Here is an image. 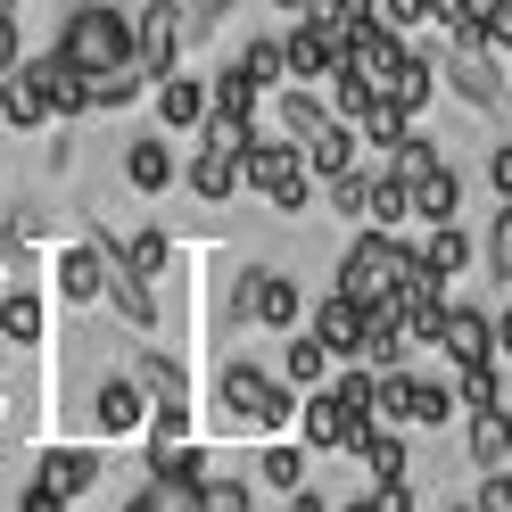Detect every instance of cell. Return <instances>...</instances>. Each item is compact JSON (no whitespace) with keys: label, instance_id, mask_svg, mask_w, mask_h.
Instances as JSON below:
<instances>
[{"label":"cell","instance_id":"6da1fadb","mask_svg":"<svg viewBox=\"0 0 512 512\" xmlns=\"http://www.w3.org/2000/svg\"><path fill=\"white\" fill-rule=\"evenodd\" d=\"M240 182H248L273 215H306V199H314L306 149H298V141H281V133H248V149H240Z\"/></svg>","mask_w":512,"mask_h":512},{"label":"cell","instance_id":"7a4b0ae2","mask_svg":"<svg viewBox=\"0 0 512 512\" xmlns=\"http://www.w3.org/2000/svg\"><path fill=\"white\" fill-rule=\"evenodd\" d=\"M215 397H223V422H232V430L281 438V430L298 422V397H306V389H290V380H273V372H256V364H232Z\"/></svg>","mask_w":512,"mask_h":512},{"label":"cell","instance_id":"3957f363","mask_svg":"<svg viewBox=\"0 0 512 512\" xmlns=\"http://www.w3.org/2000/svg\"><path fill=\"white\" fill-rule=\"evenodd\" d=\"M58 58L83 75H108L133 58V25H124V9H100V0H83V9H67V25H58Z\"/></svg>","mask_w":512,"mask_h":512},{"label":"cell","instance_id":"277c9868","mask_svg":"<svg viewBox=\"0 0 512 512\" xmlns=\"http://www.w3.org/2000/svg\"><path fill=\"white\" fill-rule=\"evenodd\" d=\"M405 256H413V240H397V232H364L356 248L339 256V298H356V306L397 298V281H405Z\"/></svg>","mask_w":512,"mask_h":512},{"label":"cell","instance_id":"5b68a950","mask_svg":"<svg viewBox=\"0 0 512 512\" xmlns=\"http://www.w3.org/2000/svg\"><path fill=\"white\" fill-rule=\"evenodd\" d=\"M199 133H207V149L190 157V174H182V182L199 190L207 207H223V199L240 190V149H248V124H223V116H207Z\"/></svg>","mask_w":512,"mask_h":512},{"label":"cell","instance_id":"8992f818","mask_svg":"<svg viewBox=\"0 0 512 512\" xmlns=\"http://www.w3.org/2000/svg\"><path fill=\"white\" fill-rule=\"evenodd\" d=\"M347 58V34L323 17H298L290 34H281V67H290V83H331V67Z\"/></svg>","mask_w":512,"mask_h":512},{"label":"cell","instance_id":"52a82bcc","mask_svg":"<svg viewBox=\"0 0 512 512\" xmlns=\"http://www.w3.org/2000/svg\"><path fill=\"white\" fill-rule=\"evenodd\" d=\"M232 314H240V323H265V331H290L298 314H306V298H298V281H290V273H240Z\"/></svg>","mask_w":512,"mask_h":512},{"label":"cell","instance_id":"ba28073f","mask_svg":"<svg viewBox=\"0 0 512 512\" xmlns=\"http://www.w3.org/2000/svg\"><path fill=\"white\" fill-rule=\"evenodd\" d=\"M438 75L455 83L471 108H504V67H496V50H488V42H479V50H471V42H455V58H446Z\"/></svg>","mask_w":512,"mask_h":512},{"label":"cell","instance_id":"9c48e42d","mask_svg":"<svg viewBox=\"0 0 512 512\" xmlns=\"http://www.w3.org/2000/svg\"><path fill=\"white\" fill-rule=\"evenodd\" d=\"M438 347L463 364H496V314H479V306H446V323H438Z\"/></svg>","mask_w":512,"mask_h":512},{"label":"cell","instance_id":"30bf717a","mask_svg":"<svg viewBox=\"0 0 512 512\" xmlns=\"http://www.w3.org/2000/svg\"><path fill=\"white\" fill-rule=\"evenodd\" d=\"M306 331L331 347V364H356V356H364V306H356V298H339V290L306 314Z\"/></svg>","mask_w":512,"mask_h":512},{"label":"cell","instance_id":"8fae6325","mask_svg":"<svg viewBox=\"0 0 512 512\" xmlns=\"http://www.w3.org/2000/svg\"><path fill=\"white\" fill-rule=\"evenodd\" d=\"M265 100H273V91L256 83L248 67H223V75L207 83V116H223V124H248V133H256V116H265Z\"/></svg>","mask_w":512,"mask_h":512},{"label":"cell","instance_id":"7c38bea8","mask_svg":"<svg viewBox=\"0 0 512 512\" xmlns=\"http://www.w3.org/2000/svg\"><path fill=\"white\" fill-rule=\"evenodd\" d=\"M405 207H413V223H455V215H463V174H455V166L413 174V182H405Z\"/></svg>","mask_w":512,"mask_h":512},{"label":"cell","instance_id":"4fadbf2b","mask_svg":"<svg viewBox=\"0 0 512 512\" xmlns=\"http://www.w3.org/2000/svg\"><path fill=\"white\" fill-rule=\"evenodd\" d=\"M0 116L17 124V133H34V124H50V91L34 75V58H17L9 75H0Z\"/></svg>","mask_w":512,"mask_h":512},{"label":"cell","instance_id":"5bb4252c","mask_svg":"<svg viewBox=\"0 0 512 512\" xmlns=\"http://www.w3.org/2000/svg\"><path fill=\"white\" fill-rule=\"evenodd\" d=\"M323 124H331V100H314L306 83H281V91H273V133H281V141H298V149H306Z\"/></svg>","mask_w":512,"mask_h":512},{"label":"cell","instance_id":"9a60e30c","mask_svg":"<svg viewBox=\"0 0 512 512\" xmlns=\"http://www.w3.org/2000/svg\"><path fill=\"white\" fill-rule=\"evenodd\" d=\"M157 124L166 133H199L207 124V75H166L157 83Z\"/></svg>","mask_w":512,"mask_h":512},{"label":"cell","instance_id":"2e32d148","mask_svg":"<svg viewBox=\"0 0 512 512\" xmlns=\"http://www.w3.org/2000/svg\"><path fill=\"white\" fill-rule=\"evenodd\" d=\"M91 422H100L108 438H133L149 422V397H141V380H100V397H91Z\"/></svg>","mask_w":512,"mask_h":512},{"label":"cell","instance_id":"e0dca14e","mask_svg":"<svg viewBox=\"0 0 512 512\" xmlns=\"http://www.w3.org/2000/svg\"><path fill=\"white\" fill-rule=\"evenodd\" d=\"M100 471H108V463L91 455V446H50V455H42V488L75 504L83 488H100Z\"/></svg>","mask_w":512,"mask_h":512},{"label":"cell","instance_id":"ac0fdd59","mask_svg":"<svg viewBox=\"0 0 512 512\" xmlns=\"http://www.w3.org/2000/svg\"><path fill=\"white\" fill-rule=\"evenodd\" d=\"M50 281H58V298L91 306V298H108V256H100V248H67V256L50 265Z\"/></svg>","mask_w":512,"mask_h":512},{"label":"cell","instance_id":"d6986e66","mask_svg":"<svg viewBox=\"0 0 512 512\" xmlns=\"http://www.w3.org/2000/svg\"><path fill=\"white\" fill-rule=\"evenodd\" d=\"M34 75H42V91H50V116H91V75L83 67H67V58H34Z\"/></svg>","mask_w":512,"mask_h":512},{"label":"cell","instance_id":"ffe728a7","mask_svg":"<svg viewBox=\"0 0 512 512\" xmlns=\"http://www.w3.org/2000/svg\"><path fill=\"white\" fill-rule=\"evenodd\" d=\"M356 149H364V141H356V124H339V116H331L323 133L306 141V174H314V182H339L347 166H356Z\"/></svg>","mask_w":512,"mask_h":512},{"label":"cell","instance_id":"44dd1931","mask_svg":"<svg viewBox=\"0 0 512 512\" xmlns=\"http://www.w3.org/2000/svg\"><path fill=\"white\" fill-rule=\"evenodd\" d=\"M512 455V413L504 405H471V471H496Z\"/></svg>","mask_w":512,"mask_h":512},{"label":"cell","instance_id":"7402d4cb","mask_svg":"<svg viewBox=\"0 0 512 512\" xmlns=\"http://www.w3.org/2000/svg\"><path fill=\"white\" fill-rule=\"evenodd\" d=\"M430 91H438V67L422 50H397V67H389V100L405 108V116H422L430 108Z\"/></svg>","mask_w":512,"mask_h":512},{"label":"cell","instance_id":"603a6c76","mask_svg":"<svg viewBox=\"0 0 512 512\" xmlns=\"http://www.w3.org/2000/svg\"><path fill=\"white\" fill-rule=\"evenodd\" d=\"M281 380H290V389H323V380H331V347L323 339H290V347H281Z\"/></svg>","mask_w":512,"mask_h":512},{"label":"cell","instance_id":"cb8c5ba5","mask_svg":"<svg viewBox=\"0 0 512 512\" xmlns=\"http://www.w3.org/2000/svg\"><path fill=\"white\" fill-rule=\"evenodd\" d=\"M124 182H133L141 199H149V190H166V182H174V157H166V141H133V149H124Z\"/></svg>","mask_w":512,"mask_h":512},{"label":"cell","instance_id":"d4e9b609","mask_svg":"<svg viewBox=\"0 0 512 512\" xmlns=\"http://www.w3.org/2000/svg\"><path fill=\"white\" fill-rule=\"evenodd\" d=\"M141 504L149 512H207L199 504V479H182V471H149L141 479Z\"/></svg>","mask_w":512,"mask_h":512},{"label":"cell","instance_id":"484cf974","mask_svg":"<svg viewBox=\"0 0 512 512\" xmlns=\"http://www.w3.org/2000/svg\"><path fill=\"white\" fill-rule=\"evenodd\" d=\"M364 223H372V232H405V223H413V207H405V182H397V174H372Z\"/></svg>","mask_w":512,"mask_h":512},{"label":"cell","instance_id":"4316f807","mask_svg":"<svg viewBox=\"0 0 512 512\" xmlns=\"http://www.w3.org/2000/svg\"><path fill=\"white\" fill-rule=\"evenodd\" d=\"M0 339H9V347H34V339H42V298H34V290H9V298H0Z\"/></svg>","mask_w":512,"mask_h":512},{"label":"cell","instance_id":"83f0119b","mask_svg":"<svg viewBox=\"0 0 512 512\" xmlns=\"http://www.w3.org/2000/svg\"><path fill=\"white\" fill-rule=\"evenodd\" d=\"M422 265H430L438 281H455V273L471 265V240L455 232V223H430V240H422Z\"/></svg>","mask_w":512,"mask_h":512},{"label":"cell","instance_id":"f1b7e54d","mask_svg":"<svg viewBox=\"0 0 512 512\" xmlns=\"http://www.w3.org/2000/svg\"><path fill=\"white\" fill-rule=\"evenodd\" d=\"M380 157H389V166H380V174H397V182H413V174H430V166H438V149H430V133H397V141L380 149Z\"/></svg>","mask_w":512,"mask_h":512},{"label":"cell","instance_id":"f546056e","mask_svg":"<svg viewBox=\"0 0 512 512\" xmlns=\"http://www.w3.org/2000/svg\"><path fill=\"white\" fill-rule=\"evenodd\" d=\"M298 430H306V446H339V405H331V389H306V397H298Z\"/></svg>","mask_w":512,"mask_h":512},{"label":"cell","instance_id":"4dcf8cb0","mask_svg":"<svg viewBox=\"0 0 512 512\" xmlns=\"http://www.w3.org/2000/svg\"><path fill=\"white\" fill-rule=\"evenodd\" d=\"M430 25H446V34H455V42H488V25H479V0H430Z\"/></svg>","mask_w":512,"mask_h":512},{"label":"cell","instance_id":"1f68e13d","mask_svg":"<svg viewBox=\"0 0 512 512\" xmlns=\"http://www.w3.org/2000/svg\"><path fill=\"white\" fill-rule=\"evenodd\" d=\"M455 405H504V372L496 364H463L455 372Z\"/></svg>","mask_w":512,"mask_h":512},{"label":"cell","instance_id":"d6a6232c","mask_svg":"<svg viewBox=\"0 0 512 512\" xmlns=\"http://www.w3.org/2000/svg\"><path fill=\"white\" fill-rule=\"evenodd\" d=\"M240 67L265 83V91H281V83H290V67H281V42H273V34H256V42L240 50Z\"/></svg>","mask_w":512,"mask_h":512},{"label":"cell","instance_id":"836d02e7","mask_svg":"<svg viewBox=\"0 0 512 512\" xmlns=\"http://www.w3.org/2000/svg\"><path fill=\"white\" fill-rule=\"evenodd\" d=\"M199 504L207 512H248V488H240V479H223V471H207L199 479Z\"/></svg>","mask_w":512,"mask_h":512},{"label":"cell","instance_id":"e575fe53","mask_svg":"<svg viewBox=\"0 0 512 512\" xmlns=\"http://www.w3.org/2000/svg\"><path fill=\"white\" fill-rule=\"evenodd\" d=\"M372 17L389 34H413V25H430V0H372Z\"/></svg>","mask_w":512,"mask_h":512},{"label":"cell","instance_id":"d590c367","mask_svg":"<svg viewBox=\"0 0 512 512\" xmlns=\"http://www.w3.org/2000/svg\"><path fill=\"white\" fill-rule=\"evenodd\" d=\"M488 273H496V281H512V199L496 207V232H488Z\"/></svg>","mask_w":512,"mask_h":512},{"label":"cell","instance_id":"8d00e7d4","mask_svg":"<svg viewBox=\"0 0 512 512\" xmlns=\"http://www.w3.org/2000/svg\"><path fill=\"white\" fill-rule=\"evenodd\" d=\"M364 199H372V174H364V166H347V174L331 182V207H339V215H364Z\"/></svg>","mask_w":512,"mask_h":512},{"label":"cell","instance_id":"74e56055","mask_svg":"<svg viewBox=\"0 0 512 512\" xmlns=\"http://www.w3.org/2000/svg\"><path fill=\"white\" fill-rule=\"evenodd\" d=\"M265 479H273V488H298V479H306V455H298V446H265Z\"/></svg>","mask_w":512,"mask_h":512},{"label":"cell","instance_id":"f35d334b","mask_svg":"<svg viewBox=\"0 0 512 512\" xmlns=\"http://www.w3.org/2000/svg\"><path fill=\"white\" fill-rule=\"evenodd\" d=\"M306 17H323V25H339V34H356V25L372 17V0H323V9H306Z\"/></svg>","mask_w":512,"mask_h":512},{"label":"cell","instance_id":"ab89813d","mask_svg":"<svg viewBox=\"0 0 512 512\" xmlns=\"http://www.w3.org/2000/svg\"><path fill=\"white\" fill-rule=\"evenodd\" d=\"M372 504L380 512H413V479L397 471V479H372Z\"/></svg>","mask_w":512,"mask_h":512},{"label":"cell","instance_id":"60d3db41","mask_svg":"<svg viewBox=\"0 0 512 512\" xmlns=\"http://www.w3.org/2000/svg\"><path fill=\"white\" fill-rule=\"evenodd\" d=\"M479 512H512V471L504 463L488 471V488H479Z\"/></svg>","mask_w":512,"mask_h":512},{"label":"cell","instance_id":"b9f144b4","mask_svg":"<svg viewBox=\"0 0 512 512\" xmlns=\"http://www.w3.org/2000/svg\"><path fill=\"white\" fill-rule=\"evenodd\" d=\"M488 190H496V199H512V141L488 157Z\"/></svg>","mask_w":512,"mask_h":512},{"label":"cell","instance_id":"7bdbcfd3","mask_svg":"<svg viewBox=\"0 0 512 512\" xmlns=\"http://www.w3.org/2000/svg\"><path fill=\"white\" fill-rule=\"evenodd\" d=\"M17 58H25V50H17V9H0V75H9Z\"/></svg>","mask_w":512,"mask_h":512},{"label":"cell","instance_id":"ee69618b","mask_svg":"<svg viewBox=\"0 0 512 512\" xmlns=\"http://www.w3.org/2000/svg\"><path fill=\"white\" fill-rule=\"evenodd\" d=\"M17 512H67V496H50V488H42V479H34V488H25V496H17Z\"/></svg>","mask_w":512,"mask_h":512},{"label":"cell","instance_id":"f6af8a7d","mask_svg":"<svg viewBox=\"0 0 512 512\" xmlns=\"http://www.w3.org/2000/svg\"><path fill=\"white\" fill-rule=\"evenodd\" d=\"M496 364H512V306L496 314Z\"/></svg>","mask_w":512,"mask_h":512},{"label":"cell","instance_id":"bcb514c9","mask_svg":"<svg viewBox=\"0 0 512 512\" xmlns=\"http://www.w3.org/2000/svg\"><path fill=\"white\" fill-rule=\"evenodd\" d=\"M290 512H331V504H323V496H314L306 479H298V488H290Z\"/></svg>","mask_w":512,"mask_h":512},{"label":"cell","instance_id":"7dc6e473","mask_svg":"<svg viewBox=\"0 0 512 512\" xmlns=\"http://www.w3.org/2000/svg\"><path fill=\"white\" fill-rule=\"evenodd\" d=\"M273 9H298V17H306V9H323V0H273Z\"/></svg>","mask_w":512,"mask_h":512},{"label":"cell","instance_id":"c3c4849f","mask_svg":"<svg viewBox=\"0 0 512 512\" xmlns=\"http://www.w3.org/2000/svg\"><path fill=\"white\" fill-rule=\"evenodd\" d=\"M339 512H380V504H372V496H356V504H339Z\"/></svg>","mask_w":512,"mask_h":512},{"label":"cell","instance_id":"681fc988","mask_svg":"<svg viewBox=\"0 0 512 512\" xmlns=\"http://www.w3.org/2000/svg\"><path fill=\"white\" fill-rule=\"evenodd\" d=\"M124 512H149V504H141V496H133V504H124Z\"/></svg>","mask_w":512,"mask_h":512},{"label":"cell","instance_id":"f907efd6","mask_svg":"<svg viewBox=\"0 0 512 512\" xmlns=\"http://www.w3.org/2000/svg\"><path fill=\"white\" fill-rule=\"evenodd\" d=\"M504 108H512V75H504Z\"/></svg>","mask_w":512,"mask_h":512},{"label":"cell","instance_id":"816d5d0a","mask_svg":"<svg viewBox=\"0 0 512 512\" xmlns=\"http://www.w3.org/2000/svg\"><path fill=\"white\" fill-rule=\"evenodd\" d=\"M455 512H479V504H455Z\"/></svg>","mask_w":512,"mask_h":512},{"label":"cell","instance_id":"f5cc1de1","mask_svg":"<svg viewBox=\"0 0 512 512\" xmlns=\"http://www.w3.org/2000/svg\"><path fill=\"white\" fill-rule=\"evenodd\" d=\"M0 9H17V0H0Z\"/></svg>","mask_w":512,"mask_h":512}]
</instances>
